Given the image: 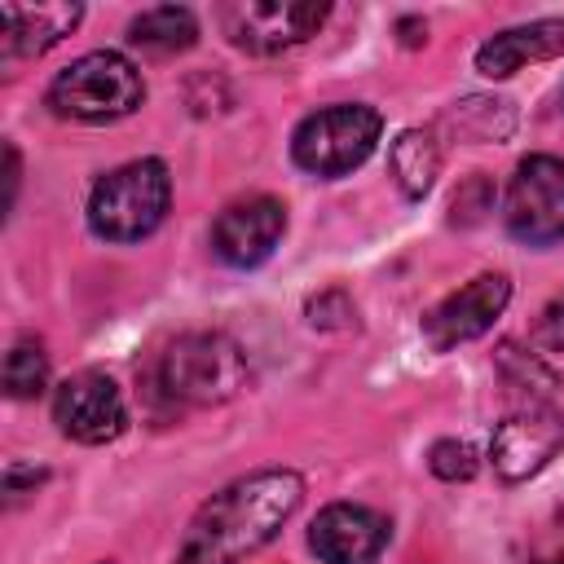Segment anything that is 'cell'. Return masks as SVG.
<instances>
[{"label": "cell", "instance_id": "cell-1", "mask_svg": "<svg viewBox=\"0 0 564 564\" xmlns=\"http://www.w3.org/2000/svg\"><path fill=\"white\" fill-rule=\"evenodd\" d=\"M304 480L291 467H260L212 494L189 520L176 564H242L264 551L300 511Z\"/></svg>", "mask_w": 564, "mask_h": 564}, {"label": "cell", "instance_id": "cell-9", "mask_svg": "<svg viewBox=\"0 0 564 564\" xmlns=\"http://www.w3.org/2000/svg\"><path fill=\"white\" fill-rule=\"evenodd\" d=\"M286 234V207L269 194H251L229 203L212 225V251L229 269H256L273 256V247Z\"/></svg>", "mask_w": 564, "mask_h": 564}, {"label": "cell", "instance_id": "cell-21", "mask_svg": "<svg viewBox=\"0 0 564 564\" xmlns=\"http://www.w3.org/2000/svg\"><path fill=\"white\" fill-rule=\"evenodd\" d=\"M533 344L546 348V352H560V348H564V291L538 313V322H533Z\"/></svg>", "mask_w": 564, "mask_h": 564}, {"label": "cell", "instance_id": "cell-12", "mask_svg": "<svg viewBox=\"0 0 564 564\" xmlns=\"http://www.w3.org/2000/svg\"><path fill=\"white\" fill-rule=\"evenodd\" d=\"M308 546L322 564H375L388 546V520L361 502H330L308 524Z\"/></svg>", "mask_w": 564, "mask_h": 564}, {"label": "cell", "instance_id": "cell-16", "mask_svg": "<svg viewBox=\"0 0 564 564\" xmlns=\"http://www.w3.org/2000/svg\"><path fill=\"white\" fill-rule=\"evenodd\" d=\"M128 40L137 48H145V53L167 57V53H181V48H189L198 40V22L181 4H154V9H145V13L132 18Z\"/></svg>", "mask_w": 564, "mask_h": 564}, {"label": "cell", "instance_id": "cell-5", "mask_svg": "<svg viewBox=\"0 0 564 564\" xmlns=\"http://www.w3.org/2000/svg\"><path fill=\"white\" fill-rule=\"evenodd\" d=\"M379 132H383V119L366 101L322 106L308 119H300V128L291 137V159L304 172L330 181V176H344V172L361 167L375 154Z\"/></svg>", "mask_w": 564, "mask_h": 564}, {"label": "cell", "instance_id": "cell-18", "mask_svg": "<svg viewBox=\"0 0 564 564\" xmlns=\"http://www.w3.org/2000/svg\"><path fill=\"white\" fill-rule=\"evenodd\" d=\"M445 123L458 128V137H471V141H494V137H507L511 132V106L507 101H494V97H467L458 101Z\"/></svg>", "mask_w": 564, "mask_h": 564}, {"label": "cell", "instance_id": "cell-4", "mask_svg": "<svg viewBox=\"0 0 564 564\" xmlns=\"http://www.w3.org/2000/svg\"><path fill=\"white\" fill-rule=\"evenodd\" d=\"M159 388L176 405H220L247 388V357L220 330H189L159 357Z\"/></svg>", "mask_w": 564, "mask_h": 564}, {"label": "cell", "instance_id": "cell-15", "mask_svg": "<svg viewBox=\"0 0 564 564\" xmlns=\"http://www.w3.org/2000/svg\"><path fill=\"white\" fill-rule=\"evenodd\" d=\"M388 167H392V181L401 185L405 198H423L436 181V167H441L436 137L423 132V128H405L388 150Z\"/></svg>", "mask_w": 564, "mask_h": 564}, {"label": "cell", "instance_id": "cell-11", "mask_svg": "<svg viewBox=\"0 0 564 564\" xmlns=\"http://www.w3.org/2000/svg\"><path fill=\"white\" fill-rule=\"evenodd\" d=\"M560 445H564V419L551 405H529V410L507 414L494 427L489 458L502 480H529L555 458Z\"/></svg>", "mask_w": 564, "mask_h": 564}, {"label": "cell", "instance_id": "cell-7", "mask_svg": "<svg viewBox=\"0 0 564 564\" xmlns=\"http://www.w3.org/2000/svg\"><path fill=\"white\" fill-rule=\"evenodd\" d=\"M326 4L313 0H234L220 4L225 35L247 53H282L322 31Z\"/></svg>", "mask_w": 564, "mask_h": 564}, {"label": "cell", "instance_id": "cell-13", "mask_svg": "<svg viewBox=\"0 0 564 564\" xmlns=\"http://www.w3.org/2000/svg\"><path fill=\"white\" fill-rule=\"evenodd\" d=\"M560 53H564V18H538V22L507 26V31L489 35L476 48V70L489 79H507L524 62H546Z\"/></svg>", "mask_w": 564, "mask_h": 564}, {"label": "cell", "instance_id": "cell-20", "mask_svg": "<svg viewBox=\"0 0 564 564\" xmlns=\"http://www.w3.org/2000/svg\"><path fill=\"white\" fill-rule=\"evenodd\" d=\"M427 467H432L441 480H471V476H476V449H471L467 441H436Z\"/></svg>", "mask_w": 564, "mask_h": 564}, {"label": "cell", "instance_id": "cell-14", "mask_svg": "<svg viewBox=\"0 0 564 564\" xmlns=\"http://www.w3.org/2000/svg\"><path fill=\"white\" fill-rule=\"evenodd\" d=\"M84 18V4H0L4 57H35L70 35Z\"/></svg>", "mask_w": 564, "mask_h": 564}, {"label": "cell", "instance_id": "cell-2", "mask_svg": "<svg viewBox=\"0 0 564 564\" xmlns=\"http://www.w3.org/2000/svg\"><path fill=\"white\" fill-rule=\"evenodd\" d=\"M172 203V176L159 159H132L106 172L88 194V229L106 242L150 238Z\"/></svg>", "mask_w": 564, "mask_h": 564}, {"label": "cell", "instance_id": "cell-10", "mask_svg": "<svg viewBox=\"0 0 564 564\" xmlns=\"http://www.w3.org/2000/svg\"><path fill=\"white\" fill-rule=\"evenodd\" d=\"M511 300V282L502 273H480L471 278L467 286H458L454 295H445L427 317H423V339L436 348V352H449L476 335H485L502 308Z\"/></svg>", "mask_w": 564, "mask_h": 564}, {"label": "cell", "instance_id": "cell-6", "mask_svg": "<svg viewBox=\"0 0 564 564\" xmlns=\"http://www.w3.org/2000/svg\"><path fill=\"white\" fill-rule=\"evenodd\" d=\"M502 216H507L511 238L529 247L564 242V159L529 154L507 185Z\"/></svg>", "mask_w": 564, "mask_h": 564}, {"label": "cell", "instance_id": "cell-3", "mask_svg": "<svg viewBox=\"0 0 564 564\" xmlns=\"http://www.w3.org/2000/svg\"><path fill=\"white\" fill-rule=\"evenodd\" d=\"M141 101H145V79L115 48H97V53L75 57L48 84L53 115L79 119V123H115V119L132 115Z\"/></svg>", "mask_w": 564, "mask_h": 564}, {"label": "cell", "instance_id": "cell-8", "mask_svg": "<svg viewBox=\"0 0 564 564\" xmlns=\"http://www.w3.org/2000/svg\"><path fill=\"white\" fill-rule=\"evenodd\" d=\"M53 423L62 427V436H70L79 445L115 441L128 427V405H123L119 383L101 370L70 375L53 397Z\"/></svg>", "mask_w": 564, "mask_h": 564}, {"label": "cell", "instance_id": "cell-22", "mask_svg": "<svg viewBox=\"0 0 564 564\" xmlns=\"http://www.w3.org/2000/svg\"><path fill=\"white\" fill-rule=\"evenodd\" d=\"M97 564H110V560H97Z\"/></svg>", "mask_w": 564, "mask_h": 564}, {"label": "cell", "instance_id": "cell-17", "mask_svg": "<svg viewBox=\"0 0 564 564\" xmlns=\"http://www.w3.org/2000/svg\"><path fill=\"white\" fill-rule=\"evenodd\" d=\"M44 383H48V352L31 339H18L4 352V392L13 401H31L44 392Z\"/></svg>", "mask_w": 564, "mask_h": 564}, {"label": "cell", "instance_id": "cell-19", "mask_svg": "<svg viewBox=\"0 0 564 564\" xmlns=\"http://www.w3.org/2000/svg\"><path fill=\"white\" fill-rule=\"evenodd\" d=\"M498 366L507 370L511 388H524V392H529L533 383H538V392H551V388H555V375H551L546 366H538L533 357H524L516 344H502V348H498Z\"/></svg>", "mask_w": 564, "mask_h": 564}]
</instances>
